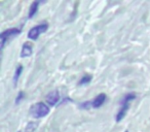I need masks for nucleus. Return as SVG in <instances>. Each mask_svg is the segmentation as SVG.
<instances>
[{
	"instance_id": "nucleus-2",
	"label": "nucleus",
	"mask_w": 150,
	"mask_h": 132,
	"mask_svg": "<svg viewBox=\"0 0 150 132\" xmlns=\"http://www.w3.org/2000/svg\"><path fill=\"white\" fill-rule=\"evenodd\" d=\"M50 113V107L46 104H44L43 102H37L34 105H32L30 108V115L33 118H42L45 117L47 113Z\"/></svg>"
},
{
	"instance_id": "nucleus-12",
	"label": "nucleus",
	"mask_w": 150,
	"mask_h": 132,
	"mask_svg": "<svg viewBox=\"0 0 150 132\" xmlns=\"http://www.w3.org/2000/svg\"><path fill=\"white\" fill-rule=\"evenodd\" d=\"M24 98H25V94H24V92H20L19 94H18L17 98H16V103H17V104H19V103L21 102Z\"/></svg>"
},
{
	"instance_id": "nucleus-10",
	"label": "nucleus",
	"mask_w": 150,
	"mask_h": 132,
	"mask_svg": "<svg viewBox=\"0 0 150 132\" xmlns=\"http://www.w3.org/2000/svg\"><path fill=\"white\" fill-rule=\"evenodd\" d=\"M38 127V124L36 122H30L28 123V125L26 126L25 132H34Z\"/></svg>"
},
{
	"instance_id": "nucleus-11",
	"label": "nucleus",
	"mask_w": 150,
	"mask_h": 132,
	"mask_svg": "<svg viewBox=\"0 0 150 132\" xmlns=\"http://www.w3.org/2000/svg\"><path fill=\"white\" fill-rule=\"evenodd\" d=\"M22 72H23V66H22V65H19V66L17 67V69H16L15 76H13V83H15V84H17L18 80H19V78L22 74Z\"/></svg>"
},
{
	"instance_id": "nucleus-3",
	"label": "nucleus",
	"mask_w": 150,
	"mask_h": 132,
	"mask_svg": "<svg viewBox=\"0 0 150 132\" xmlns=\"http://www.w3.org/2000/svg\"><path fill=\"white\" fill-rule=\"evenodd\" d=\"M21 33V30L18 29V28H11V29H7L5 31H3L2 33L0 34V39H1V50L4 49V46L11 37L18 35V34Z\"/></svg>"
},
{
	"instance_id": "nucleus-5",
	"label": "nucleus",
	"mask_w": 150,
	"mask_h": 132,
	"mask_svg": "<svg viewBox=\"0 0 150 132\" xmlns=\"http://www.w3.org/2000/svg\"><path fill=\"white\" fill-rule=\"evenodd\" d=\"M105 100H106V95L105 94H100L98 95V96L96 97V98L94 99V100L92 101V102H86L83 104V106H92L94 107V108H98V107L102 106L103 103L105 102Z\"/></svg>"
},
{
	"instance_id": "nucleus-9",
	"label": "nucleus",
	"mask_w": 150,
	"mask_h": 132,
	"mask_svg": "<svg viewBox=\"0 0 150 132\" xmlns=\"http://www.w3.org/2000/svg\"><path fill=\"white\" fill-rule=\"evenodd\" d=\"M92 78H92V76H91V74H84V76L81 78V80L79 81L78 85H79V86H84V85H88V83H91Z\"/></svg>"
},
{
	"instance_id": "nucleus-13",
	"label": "nucleus",
	"mask_w": 150,
	"mask_h": 132,
	"mask_svg": "<svg viewBox=\"0 0 150 132\" xmlns=\"http://www.w3.org/2000/svg\"><path fill=\"white\" fill-rule=\"evenodd\" d=\"M125 132H129V131H125Z\"/></svg>"
},
{
	"instance_id": "nucleus-7",
	"label": "nucleus",
	"mask_w": 150,
	"mask_h": 132,
	"mask_svg": "<svg viewBox=\"0 0 150 132\" xmlns=\"http://www.w3.org/2000/svg\"><path fill=\"white\" fill-rule=\"evenodd\" d=\"M33 54V46L29 42H26L23 44V48H22L21 52V57L22 58H26V57H30Z\"/></svg>"
},
{
	"instance_id": "nucleus-4",
	"label": "nucleus",
	"mask_w": 150,
	"mask_h": 132,
	"mask_svg": "<svg viewBox=\"0 0 150 132\" xmlns=\"http://www.w3.org/2000/svg\"><path fill=\"white\" fill-rule=\"evenodd\" d=\"M47 28H48V25L46 23L39 24V25L35 26V27L30 29V31L28 32V37L32 40H36L38 37H39L40 34L44 33V32L47 30Z\"/></svg>"
},
{
	"instance_id": "nucleus-8",
	"label": "nucleus",
	"mask_w": 150,
	"mask_h": 132,
	"mask_svg": "<svg viewBox=\"0 0 150 132\" xmlns=\"http://www.w3.org/2000/svg\"><path fill=\"white\" fill-rule=\"evenodd\" d=\"M39 4H40V1H34V2L31 4L30 9H29V19H32V18L36 15V13H37V11H38V6H39Z\"/></svg>"
},
{
	"instance_id": "nucleus-6",
	"label": "nucleus",
	"mask_w": 150,
	"mask_h": 132,
	"mask_svg": "<svg viewBox=\"0 0 150 132\" xmlns=\"http://www.w3.org/2000/svg\"><path fill=\"white\" fill-rule=\"evenodd\" d=\"M60 100V94H59L58 91H52L50 94H47L46 96V102L50 106H54Z\"/></svg>"
},
{
	"instance_id": "nucleus-1",
	"label": "nucleus",
	"mask_w": 150,
	"mask_h": 132,
	"mask_svg": "<svg viewBox=\"0 0 150 132\" xmlns=\"http://www.w3.org/2000/svg\"><path fill=\"white\" fill-rule=\"evenodd\" d=\"M135 98H136V95L134 94V93H129V94H127L125 97H123L122 101H121L120 108H119L118 113H117L116 117H115V119H116L117 122H120L121 120L125 118V116L127 115V111H129V103H131Z\"/></svg>"
}]
</instances>
